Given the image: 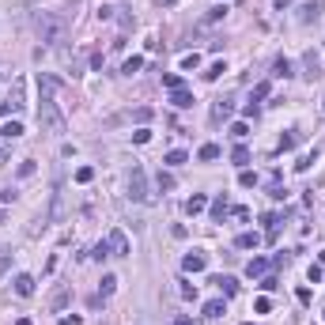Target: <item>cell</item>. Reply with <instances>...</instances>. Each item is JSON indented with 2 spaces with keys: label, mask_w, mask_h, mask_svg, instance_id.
<instances>
[{
  "label": "cell",
  "mask_w": 325,
  "mask_h": 325,
  "mask_svg": "<svg viewBox=\"0 0 325 325\" xmlns=\"http://www.w3.org/2000/svg\"><path fill=\"white\" fill-rule=\"evenodd\" d=\"M34 30H38V42L42 46H60L68 23H64V16H57V12H38L34 16Z\"/></svg>",
  "instance_id": "6da1fadb"
},
{
  "label": "cell",
  "mask_w": 325,
  "mask_h": 325,
  "mask_svg": "<svg viewBox=\"0 0 325 325\" xmlns=\"http://www.w3.org/2000/svg\"><path fill=\"white\" fill-rule=\"evenodd\" d=\"M38 125H42L50 136H64V132H68V125H64V118H60L53 98H38Z\"/></svg>",
  "instance_id": "7a4b0ae2"
},
{
  "label": "cell",
  "mask_w": 325,
  "mask_h": 325,
  "mask_svg": "<svg viewBox=\"0 0 325 325\" xmlns=\"http://www.w3.org/2000/svg\"><path fill=\"white\" fill-rule=\"evenodd\" d=\"M128 193H132V200H140V204H148V200H152V193H148V174H144V166H132V174H128Z\"/></svg>",
  "instance_id": "3957f363"
},
{
  "label": "cell",
  "mask_w": 325,
  "mask_h": 325,
  "mask_svg": "<svg viewBox=\"0 0 325 325\" xmlns=\"http://www.w3.org/2000/svg\"><path fill=\"white\" fill-rule=\"evenodd\" d=\"M182 268H186V272H204V268H208V254H204V250L186 254V257H182Z\"/></svg>",
  "instance_id": "277c9868"
},
{
  "label": "cell",
  "mask_w": 325,
  "mask_h": 325,
  "mask_svg": "<svg viewBox=\"0 0 325 325\" xmlns=\"http://www.w3.org/2000/svg\"><path fill=\"white\" fill-rule=\"evenodd\" d=\"M106 242H110V254H114V257H128V238H125V231H121V227H114V231L106 234Z\"/></svg>",
  "instance_id": "5b68a950"
},
{
  "label": "cell",
  "mask_w": 325,
  "mask_h": 325,
  "mask_svg": "<svg viewBox=\"0 0 325 325\" xmlns=\"http://www.w3.org/2000/svg\"><path fill=\"white\" fill-rule=\"evenodd\" d=\"M265 272H268V257H250L246 261V276L250 280H261Z\"/></svg>",
  "instance_id": "8992f818"
},
{
  "label": "cell",
  "mask_w": 325,
  "mask_h": 325,
  "mask_svg": "<svg viewBox=\"0 0 325 325\" xmlns=\"http://www.w3.org/2000/svg\"><path fill=\"white\" fill-rule=\"evenodd\" d=\"M12 106H16V110L26 106V80L23 76H16V84H12Z\"/></svg>",
  "instance_id": "52a82bcc"
},
{
  "label": "cell",
  "mask_w": 325,
  "mask_h": 325,
  "mask_svg": "<svg viewBox=\"0 0 325 325\" xmlns=\"http://www.w3.org/2000/svg\"><path fill=\"white\" fill-rule=\"evenodd\" d=\"M208 212H212V220H216V223H220L223 216L231 212V200H227V193H220V197H216L212 204H208Z\"/></svg>",
  "instance_id": "ba28073f"
},
{
  "label": "cell",
  "mask_w": 325,
  "mask_h": 325,
  "mask_svg": "<svg viewBox=\"0 0 325 325\" xmlns=\"http://www.w3.org/2000/svg\"><path fill=\"white\" fill-rule=\"evenodd\" d=\"M53 94H57V80L38 72V98H53Z\"/></svg>",
  "instance_id": "9c48e42d"
},
{
  "label": "cell",
  "mask_w": 325,
  "mask_h": 325,
  "mask_svg": "<svg viewBox=\"0 0 325 325\" xmlns=\"http://www.w3.org/2000/svg\"><path fill=\"white\" fill-rule=\"evenodd\" d=\"M16 295H23V299H26V295H34V276H30V272L16 276Z\"/></svg>",
  "instance_id": "30bf717a"
},
{
  "label": "cell",
  "mask_w": 325,
  "mask_h": 325,
  "mask_svg": "<svg viewBox=\"0 0 325 325\" xmlns=\"http://www.w3.org/2000/svg\"><path fill=\"white\" fill-rule=\"evenodd\" d=\"M234 246H238V250H257V246H261V234H257V231H242L238 238H234Z\"/></svg>",
  "instance_id": "8fae6325"
},
{
  "label": "cell",
  "mask_w": 325,
  "mask_h": 325,
  "mask_svg": "<svg viewBox=\"0 0 325 325\" xmlns=\"http://www.w3.org/2000/svg\"><path fill=\"white\" fill-rule=\"evenodd\" d=\"M212 284L223 291V295H227V299H231V295H238V280H234V276H216Z\"/></svg>",
  "instance_id": "7c38bea8"
},
{
  "label": "cell",
  "mask_w": 325,
  "mask_h": 325,
  "mask_svg": "<svg viewBox=\"0 0 325 325\" xmlns=\"http://www.w3.org/2000/svg\"><path fill=\"white\" fill-rule=\"evenodd\" d=\"M200 314H204L208 322H216V318H223V299H208L204 306H200Z\"/></svg>",
  "instance_id": "4fadbf2b"
},
{
  "label": "cell",
  "mask_w": 325,
  "mask_h": 325,
  "mask_svg": "<svg viewBox=\"0 0 325 325\" xmlns=\"http://www.w3.org/2000/svg\"><path fill=\"white\" fill-rule=\"evenodd\" d=\"M170 102L178 106V110H189V106H193V94H189L186 87H178V91H170Z\"/></svg>",
  "instance_id": "5bb4252c"
},
{
  "label": "cell",
  "mask_w": 325,
  "mask_h": 325,
  "mask_svg": "<svg viewBox=\"0 0 325 325\" xmlns=\"http://www.w3.org/2000/svg\"><path fill=\"white\" fill-rule=\"evenodd\" d=\"M204 208H208V197H204V193H193V197L186 200V212H189V216H197V212H204Z\"/></svg>",
  "instance_id": "9a60e30c"
},
{
  "label": "cell",
  "mask_w": 325,
  "mask_h": 325,
  "mask_svg": "<svg viewBox=\"0 0 325 325\" xmlns=\"http://www.w3.org/2000/svg\"><path fill=\"white\" fill-rule=\"evenodd\" d=\"M280 223H284V220H280L276 212H268V216H265V238H268V242L280 234Z\"/></svg>",
  "instance_id": "2e32d148"
},
{
  "label": "cell",
  "mask_w": 325,
  "mask_h": 325,
  "mask_svg": "<svg viewBox=\"0 0 325 325\" xmlns=\"http://www.w3.org/2000/svg\"><path fill=\"white\" fill-rule=\"evenodd\" d=\"M231 114H234V102H227V98H220L212 106V121H223V118H231Z\"/></svg>",
  "instance_id": "e0dca14e"
},
{
  "label": "cell",
  "mask_w": 325,
  "mask_h": 325,
  "mask_svg": "<svg viewBox=\"0 0 325 325\" xmlns=\"http://www.w3.org/2000/svg\"><path fill=\"white\" fill-rule=\"evenodd\" d=\"M0 136L4 140H19L23 136V125H19V121H4V125H0Z\"/></svg>",
  "instance_id": "ac0fdd59"
},
{
  "label": "cell",
  "mask_w": 325,
  "mask_h": 325,
  "mask_svg": "<svg viewBox=\"0 0 325 325\" xmlns=\"http://www.w3.org/2000/svg\"><path fill=\"white\" fill-rule=\"evenodd\" d=\"M272 76H284V80H288V76H295V64H291L288 57H276V64H272Z\"/></svg>",
  "instance_id": "d6986e66"
},
{
  "label": "cell",
  "mask_w": 325,
  "mask_h": 325,
  "mask_svg": "<svg viewBox=\"0 0 325 325\" xmlns=\"http://www.w3.org/2000/svg\"><path fill=\"white\" fill-rule=\"evenodd\" d=\"M197 159H200V162H216V159H220V144H204V148L197 152Z\"/></svg>",
  "instance_id": "ffe728a7"
},
{
  "label": "cell",
  "mask_w": 325,
  "mask_h": 325,
  "mask_svg": "<svg viewBox=\"0 0 325 325\" xmlns=\"http://www.w3.org/2000/svg\"><path fill=\"white\" fill-rule=\"evenodd\" d=\"M302 60H306V76H310V80H314V76H322V72H318V68H322V60H318V53H314V50H310Z\"/></svg>",
  "instance_id": "44dd1931"
},
{
  "label": "cell",
  "mask_w": 325,
  "mask_h": 325,
  "mask_svg": "<svg viewBox=\"0 0 325 325\" xmlns=\"http://www.w3.org/2000/svg\"><path fill=\"white\" fill-rule=\"evenodd\" d=\"M186 159H189V155L182 152V148H174V152H166V159H162V162H166V166H182Z\"/></svg>",
  "instance_id": "7402d4cb"
},
{
  "label": "cell",
  "mask_w": 325,
  "mask_h": 325,
  "mask_svg": "<svg viewBox=\"0 0 325 325\" xmlns=\"http://www.w3.org/2000/svg\"><path fill=\"white\" fill-rule=\"evenodd\" d=\"M98 291H102V299H106V295H114V291H118V276L106 272V276H102V284H98Z\"/></svg>",
  "instance_id": "603a6c76"
},
{
  "label": "cell",
  "mask_w": 325,
  "mask_h": 325,
  "mask_svg": "<svg viewBox=\"0 0 325 325\" xmlns=\"http://www.w3.org/2000/svg\"><path fill=\"white\" fill-rule=\"evenodd\" d=\"M144 68V57H128L125 64H121V72H125V76H132V72H140Z\"/></svg>",
  "instance_id": "cb8c5ba5"
},
{
  "label": "cell",
  "mask_w": 325,
  "mask_h": 325,
  "mask_svg": "<svg viewBox=\"0 0 325 325\" xmlns=\"http://www.w3.org/2000/svg\"><path fill=\"white\" fill-rule=\"evenodd\" d=\"M193 68H200V53H186L182 57V72H193Z\"/></svg>",
  "instance_id": "d4e9b609"
},
{
  "label": "cell",
  "mask_w": 325,
  "mask_h": 325,
  "mask_svg": "<svg viewBox=\"0 0 325 325\" xmlns=\"http://www.w3.org/2000/svg\"><path fill=\"white\" fill-rule=\"evenodd\" d=\"M64 302H68V288H57V291H53V299H50V306H53V310H60Z\"/></svg>",
  "instance_id": "484cf974"
},
{
  "label": "cell",
  "mask_w": 325,
  "mask_h": 325,
  "mask_svg": "<svg viewBox=\"0 0 325 325\" xmlns=\"http://www.w3.org/2000/svg\"><path fill=\"white\" fill-rule=\"evenodd\" d=\"M91 257H94V261H106V257H114V254H110V242L102 238V242H98V246L91 250Z\"/></svg>",
  "instance_id": "4316f807"
},
{
  "label": "cell",
  "mask_w": 325,
  "mask_h": 325,
  "mask_svg": "<svg viewBox=\"0 0 325 325\" xmlns=\"http://www.w3.org/2000/svg\"><path fill=\"white\" fill-rule=\"evenodd\" d=\"M231 159H234V166H242V170H246V162H250V152H246V148H234V152H231Z\"/></svg>",
  "instance_id": "83f0119b"
},
{
  "label": "cell",
  "mask_w": 325,
  "mask_h": 325,
  "mask_svg": "<svg viewBox=\"0 0 325 325\" xmlns=\"http://www.w3.org/2000/svg\"><path fill=\"white\" fill-rule=\"evenodd\" d=\"M223 16H227V4H220V8H212V12L204 16V23H220Z\"/></svg>",
  "instance_id": "f1b7e54d"
},
{
  "label": "cell",
  "mask_w": 325,
  "mask_h": 325,
  "mask_svg": "<svg viewBox=\"0 0 325 325\" xmlns=\"http://www.w3.org/2000/svg\"><path fill=\"white\" fill-rule=\"evenodd\" d=\"M238 186H242V189L257 186V174H254V170H242V174H238Z\"/></svg>",
  "instance_id": "f546056e"
},
{
  "label": "cell",
  "mask_w": 325,
  "mask_h": 325,
  "mask_svg": "<svg viewBox=\"0 0 325 325\" xmlns=\"http://www.w3.org/2000/svg\"><path fill=\"white\" fill-rule=\"evenodd\" d=\"M34 170H38V166H34V159H23V162H19V178H30Z\"/></svg>",
  "instance_id": "4dcf8cb0"
},
{
  "label": "cell",
  "mask_w": 325,
  "mask_h": 325,
  "mask_svg": "<svg viewBox=\"0 0 325 325\" xmlns=\"http://www.w3.org/2000/svg\"><path fill=\"white\" fill-rule=\"evenodd\" d=\"M295 144H299V132H288V136L280 140V152H291Z\"/></svg>",
  "instance_id": "1f68e13d"
},
{
  "label": "cell",
  "mask_w": 325,
  "mask_h": 325,
  "mask_svg": "<svg viewBox=\"0 0 325 325\" xmlns=\"http://www.w3.org/2000/svg\"><path fill=\"white\" fill-rule=\"evenodd\" d=\"M162 84L170 87V91H178V87H182V76H178V72H166V76H162Z\"/></svg>",
  "instance_id": "d6a6232c"
},
{
  "label": "cell",
  "mask_w": 325,
  "mask_h": 325,
  "mask_svg": "<svg viewBox=\"0 0 325 325\" xmlns=\"http://www.w3.org/2000/svg\"><path fill=\"white\" fill-rule=\"evenodd\" d=\"M246 132H250V125H246V121H234V125H231V136H234V140H242Z\"/></svg>",
  "instance_id": "836d02e7"
},
{
  "label": "cell",
  "mask_w": 325,
  "mask_h": 325,
  "mask_svg": "<svg viewBox=\"0 0 325 325\" xmlns=\"http://www.w3.org/2000/svg\"><path fill=\"white\" fill-rule=\"evenodd\" d=\"M91 178H94V170H91V166H80V170H76V182H80V186H87Z\"/></svg>",
  "instance_id": "e575fe53"
},
{
  "label": "cell",
  "mask_w": 325,
  "mask_h": 325,
  "mask_svg": "<svg viewBox=\"0 0 325 325\" xmlns=\"http://www.w3.org/2000/svg\"><path fill=\"white\" fill-rule=\"evenodd\" d=\"M155 182H159V189H174V174H166V170H159Z\"/></svg>",
  "instance_id": "d590c367"
},
{
  "label": "cell",
  "mask_w": 325,
  "mask_h": 325,
  "mask_svg": "<svg viewBox=\"0 0 325 325\" xmlns=\"http://www.w3.org/2000/svg\"><path fill=\"white\" fill-rule=\"evenodd\" d=\"M314 159H318V155H299V162H295V170H299V174H302V170H310V162H314Z\"/></svg>",
  "instance_id": "8d00e7d4"
},
{
  "label": "cell",
  "mask_w": 325,
  "mask_h": 325,
  "mask_svg": "<svg viewBox=\"0 0 325 325\" xmlns=\"http://www.w3.org/2000/svg\"><path fill=\"white\" fill-rule=\"evenodd\" d=\"M114 12H118L114 4H102V8H98V19H102V23H110V19H114Z\"/></svg>",
  "instance_id": "74e56055"
},
{
  "label": "cell",
  "mask_w": 325,
  "mask_h": 325,
  "mask_svg": "<svg viewBox=\"0 0 325 325\" xmlns=\"http://www.w3.org/2000/svg\"><path fill=\"white\" fill-rule=\"evenodd\" d=\"M223 72H227V68H223V64H220V60H216V64H212V68H208V72H204V80H220V76H223Z\"/></svg>",
  "instance_id": "f35d334b"
},
{
  "label": "cell",
  "mask_w": 325,
  "mask_h": 325,
  "mask_svg": "<svg viewBox=\"0 0 325 325\" xmlns=\"http://www.w3.org/2000/svg\"><path fill=\"white\" fill-rule=\"evenodd\" d=\"M148 140H152V132H148V128H136V132H132V144H148Z\"/></svg>",
  "instance_id": "ab89813d"
},
{
  "label": "cell",
  "mask_w": 325,
  "mask_h": 325,
  "mask_svg": "<svg viewBox=\"0 0 325 325\" xmlns=\"http://www.w3.org/2000/svg\"><path fill=\"white\" fill-rule=\"evenodd\" d=\"M254 310H257V314H268V310H272V302H268V299H265V295H261V299H257V302H254Z\"/></svg>",
  "instance_id": "60d3db41"
},
{
  "label": "cell",
  "mask_w": 325,
  "mask_h": 325,
  "mask_svg": "<svg viewBox=\"0 0 325 325\" xmlns=\"http://www.w3.org/2000/svg\"><path fill=\"white\" fill-rule=\"evenodd\" d=\"M318 12H322V0H314V4H306V8H302V19H310V16H318Z\"/></svg>",
  "instance_id": "b9f144b4"
},
{
  "label": "cell",
  "mask_w": 325,
  "mask_h": 325,
  "mask_svg": "<svg viewBox=\"0 0 325 325\" xmlns=\"http://www.w3.org/2000/svg\"><path fill=\"white\" fill-rule=\"evenodd\" d=\"M182 299H197V284H182Z\"/></svg>",
  "instance_id": "7bdbcfd3"
},
{
  "label": "cell",
  "mask_w": 325,
  "mask_h": 325,
  "mask_svg": "<svg viewBox=\"0 0 325 325\" xmlns=\"http://www.w3.org/2000/svg\"><path fill=\"white\" fill-rule=\"evenodd\" d=\"M306 276H310V284H322V265H310Z\"/></svg>",
  "instance_id": "ee69618b"
},
{
  "label": "cell",
  "mask_w": 325,
  "mask_h": 325,
  "mask_svg": "<svg viewBox=\"0 0 325 325\" xmlns=\"http://www.w3.org/2000/svg\"><path fill=\"white\" fill-rule=\"evenodd\" d=\"M8 265H12V250H4V254H0V276L8 272Z\"/></svg>",
  "instance_id": "f6af8a7d"
},
{
  "label": "cell",
  "mask_w": 325,
  "mask_h": 325,
  "mask_svg": "<svg viewBox=\"0 0 325 325\" xmlns=\"http://www.w3.org/2000/svg\"><path fill=\"white\" fill-rule=\"evenodd\" d=\"M16 197H19V193H16V189H12V186H8V189H0V200H4V204H12V200H16Z\"/></svg>",
  "instance_id": "bcb514c9"
},
{
  "label": "cell",
  "mask_w": 325,
  "mask_h": 325,
  "mask_svg": "<svg viewBox=\"0 0 325 325\" xmlns=\"http://www.w3.org/2000/svg\"><path fill=\"white\" fill-rule=\"evenodd\" d=\"M261 288H265V291H276L280 284H276V276H261Z\"/></svg>",
  "instance_id": "7dc6e473"
},
{
  "label": "cell",
  "mask_w": 325,
  "mask_h": 325,
  "mask_svg": "<svg viewBox=\"0 0 325 325\" xmlns=\"http://www.w3.org/2000/svg\"><path fill=\"white\" fill-rule=\"evenodd\" d=\"M295 299H299L302 306H310V288H299V291H295Z\"/></svg>",
  "instance_id": "c3c4849f"
},
{
  "label": "cell",
  "mask_w": 325,
  "mask_h": 325,
  "mask_svg": "<svg viewBox=\"0 0 325 325\" xmlns=\"http://www.w3.org/2000/svg\"><path fill=\"white\" fill-rule=\"evenodd\" d=\"M254 98H268V84H257L254 87Z\"/></svg>",
  "instance_id": "681fc988"
},
{
  "label": "cell",
  "mask_w": 325,
  "mask_h": 325,
  "mask_svg": "<svg viewBox=\"0 0 325 325\" xmlns=\"http://www.w3.org/2000/svg\"><path fill=\"white\" fill-rule=\"evenodd\" d=\"M60 325H84V318H76V314H64V318H60Z\"/></svg>",
  "instance_id": "f907efd6"
},
{
  "label": "cell",
  "mask_w": 325,
  "mask_h": 325,
  "mask_svg": "<svg viewBox=\"0 0 325 325\" xmlns=\"http://www.w3.org/2000/svg\"><path fill=\"white\" fill-rule=\"evenodd\" d=\"M174 325H193V318H186V314H182V318H174Z\"/></svg>",
  "instance_id": "816d5d0a"
},
{
  "label": "cell",
  "mask_w": 325,
  "mask_h": 325,
  "mask_svg": "<svg viewBox=\"0 0 325 325\" xmlns=\"http://www.w3.org/2000/svg\"><path fill=\"white\" fill-rule=\"evenodd\" d=\"M276 8H291V4H295V0H272Z\"/></svg>",
  "instance_id": "f5cc1de1"
},
{
  "label": "cell",
  "mask_w": 325,
  "mask_h": 325,
  "mask_svg": "<svg viewBox=\"0 0 325 325\" xmlns=\"http://www.w3.org/2000/svg\"><path fill=\"white\" fill-rule=\"evenodd\" d=\"M0 118H8V102H0Z\"/></svg>",
  "instance_id": "db71d44e"
},
{
  "label": "cell",
  "mask_w": 325,
  "mask_h": 325,
  "mask_svg": "<svg viewBox=\"0 0 325 325\" xmlns=\"http://www.w3.org/2000/svg\"><path fill=\"white\" fill-rule=\"evenodd\" d=\"M16 325H34V322H30V318H19V322Z\"/></svg>",
  "instance_id": "11a10c76"
},
{
  "label": "cell",
  "mask_w": 325,
  "mask_h": 325,
  "mask_svg": "<svg viewBox=\"0 0 325 325\" xmlns=\"http://www.w3.org/2000/svg\"><path fill=\"white\" fill-rule=\"evenodd\" d=\"M0 162H8V152H4V148H0Z\"/></svg>",
  "instance_id": "9f6ffc18"
},
{
  "label": "cell",
  "mask_w": 325,
  "mask_h": 325,
  "mask_svg": "<svg viewBox=\"0 0 325 325\" xmlns=\"http://www.w3.org/2000/svg\"><path fill=\"white\" fill-rule=\"evenodd\" d=\"M162 4H166V8H170V4H178V0H162Z\"/></svg>",
  "instance_id": "6f0895ef"
},
{
  "label": "cell",
  "mask_w": 325,
  "mask_h": 325,
  "mask_svg": "<svg viewBox=\"0 0 325 325\" xmlns=\"http://www.w3.org/2000/svg\"><path fill=\"white\" fill-rule=\"evenodd\" d=\"M242 325H250V322H242Z\"/></svg>",
  "instance_id": "680465c9"
},
{
  "label": "cell",
  "mask_w": 325,
  "mask_h": 325,
  "mask_svg": "<svg viewBox=\"0 0 325 325\" xmlns=\"http://www.w3.org/2000/svg\"><path fill=\"white\" fill-rule=\"evenodd\" d=\"M322 318H325V314H322Z\"/></svg>",
  "instance_id": "91938a15"
},
{
  "label": "cell",
  "mask_w": 325,
  "mask_h": 325,
  "mask_svg": "<svg viewBox=\"0 0 325 325\" xmlns=\"http://www.w3.org/2000/svg\"><path fill=\"white\" fill-rule=\"evenodd\" d=\"M322 106H325V102H322Z\"/></svg>",
  "instance_id": "94428289"
}]
</instances>
